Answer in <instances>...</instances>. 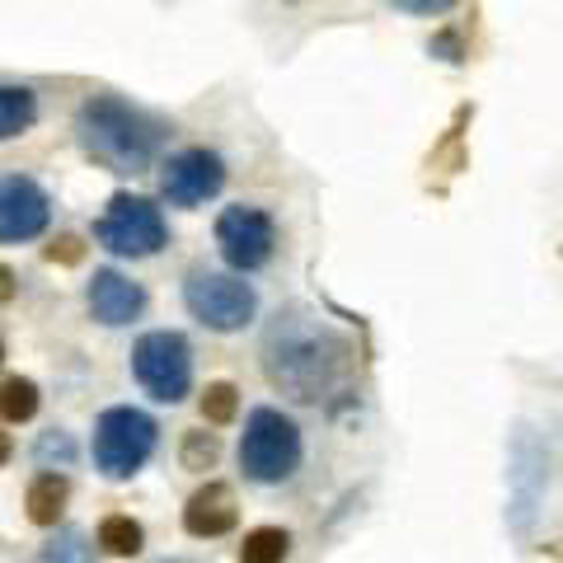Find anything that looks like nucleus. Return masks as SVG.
Instances as JSON below:
<instances>
[{"mask_svg": "<svg viewBox=\"0 0 563 563\" xmlns=\"http://www.w3.org/2000/svg\"><path fill=\"white\" fill-rule=\"evenodd\" d=\"M221 188H225V161L207 146L179 151L161 165V192L174 207H198L207 198H217Z\"/></svg>", "mask_w": 563, "mask_h": 563, "instance_id": "1a4fd4ad", "label": "nucleus"}, {"mask_svg": "<svg viewBox=\"0 0 563 563\" xmlns=\"http://www.w3.org/2000/svg\"><path fill=\"white\" fill-rule=\"evenodd\" d=\"M287 554H291V536L282 526H258L240 544V563H287Z\"/></svg>", "mask_w": 563, "mask_h": 563, "instance_id": "dca6fc26", "label": "nucleus"}, {"mask_svg": "<svg viewBox=\"0 0 563 563\" xmlns=\"http://www.w3.org/2000/svg\"><path fill=\"white\" fill-rule=\"evenodd\" d=\"M0 362H5V343H0Z\"/></svg>", "mask_w": 563, "mask_h": 563, "instance_id": "a878e982", "label": "nucleus"}, {"mask_svg": "<svg viewBox=\"0 0 563 563\" xmlns=\"http://www.w3.org/2000/svg\"><path fill=\"white\" fill-rule=\"evenodd\" d=\"M235 521H240V507L231 484H202L184 507V531L198 540H217L225 531H235Z\"/></svg>", "mask_w": 563, "mask_h": 563, "instance_id": "f8f14e48", "label": "nucleus"}, {"mask_svg": "<svg viewBox=\"0 0 563 563\" xmlns=\"http://www.w3.org/2000/svg\"><path fill=\"white\" fill-rule=\"evenodd\" d=\"M155 418L141 409H109L95 422V465L103 479H132L155 451Z\"/></svg>", "mask_w": 563, "mask_h": 563, "instance_id": "39448f33", "label": "nucleus"}, {"mask_svg": "<svg viewBox=\"0 0 563 563\" xmlns=\"http://www.w3.org/2000/svg\"><path fill=\"white\" fill-rule=\"evenodd\" d=\"M76 136H80V151L113 174H146L155 161V146H161L155 122L118 95L85 99L76 113Z\"/></svg>", "mask_w": 563, "mask_h": 563, "instance_id": "f03ea898", "label": "nucleus"}, {"mask_svg": "<svg viewBox=\"0 0 563 563\" xmlns=\"http://www.w3.org/2000/svg\"><path fill=\"white\" fill-rule=\"evenodd\" d=\"M179 461H184V470H192V474H207V470H217V461H221V437H217V432H202V428L184 432Z\"/></svg>", "mask_w": 563, "mask_h": 563, "instance_id": "a211bd4d", "label": "nucleus"}, {"mask_svg": "<svg viewBox=\"0 0 563 563\" xmlns=\"http://www.w3.org/2000/svg\"><path fill=\"white\" fill-rule=\"evenodd\" d=\"M43 563H95V544L85 540L80 531H62L43 550Z\"/></svg>", "mask_w": 563, "mask_h": 563, "instance_id": "aec40b11", "label": "nucleus"}, {"mask_svg": "<svg viewBox=\"0 0 563 563\" xmlns=\"http://www.w3.org/2000/svg\"><path fill=\"white\" fill-rule=\"evenodd\" d=\"M132 376L141 380V390L161 404H179L192 385V347L184 333L155 329L141 333L132 347Z\"/></svg>", "mask_w": 563, "mask_h": 563, "instance_id": "20e7f679", "label": "nucleus"}, {"mask_svg": "<svg viewBox=\"0 0 563 563\" xmlns=\"http://www.w3.org/2000/svg\"><path fill=\"white\" fill-rule=\"evenodd\" d=\"M38 385H33L29 376H5L0 380V418L5 422H29L33 413H38Z\"/></svg>", "mask_w": 563, "mask_h": 563, "instance_id": "f3484780", "label": "nucleus"}, {"mask_svg": "<svg viewBox=\"0 0 563 563\" xmlns=\"http://www.w3.org/2000/svg\"><path fill=\"white\" fill-rule=\"evenodd\" d=\"M33 122H38V99H33V90H0V141L10 136H24Z\"/></svg>", "mask_w": 563, "mask_h": 563, "instance_id": "4468645a", "label": "nucleus"}, {"mask_svg": "<svg viewBox=\"0 0 563 563\" xmlns=\"http://www.w3.org/2000/svg\"><path fill=\"white\" fill-rule=\"evenodd\" d=\"M66 503H70L66 474H38L24 493V512H29L33 526H57L66 517Z\"/></svg>", "mask_w": 563, "mask_h": 563, "instance_id": "ddd939ff", "label": "nucleus"}, {"mask_svg": "<svg viewBox=\"0 0 563 563\" xmlns=\"http://www.w3.org/2000/svg\"><path fill=\"white\" fill-rule=\"evenodd\" d=\"M399 10H409V14H446L455 0H395Z\"/></svg>", "mask_w": 563, "mask_h": 563, "instance_id": "5701e85b", "label": "nucleus"}, {"mask_svg": "<svg viewBox=\"0 0 563 563\" xmlns=\"http://www.w3.org/2000/svg\"><path fill=\"white\" fill-rule=\"evenodd\" d=\"M10 296H14V273L0 268V301H10Z\"/></svg>", "mask_w": 563, "mask_h": 563, "instance_id": "b1692460", "label": "nucleus"}, {"mask_svg": "<svg viewBox=\"0 0 563 563\" xmlns=\"http://www.w3.org/2000/svg\"><path fill=\"white\" fill-rule=\"evenodd\" d=\"M141 544H146V531H141V521L122 517V512L99 521V550H103V554L132 559V554H141Z\"/></svg>", "mask_w": 563, "mask_h": 563, "instance_id": "2eb2a0df", "label": "nucleus"}, {"mask_svg": "<svg viewBox=\"0 0 563 563\" xmlns=\"http://www.w3.org/2000/svg\"><path fill=\"white\" fill-rule=\"evenodd\" d=\"M217 250L235 273H254L277 250V225L258 207H225L217 221Z\"/></svg>", "mask_w": 563, "mask_h": 563, "instance_id": "6e6552de", "label": "nucleus"}, {"mask_svg": "<svg viewBox=\"0 0 563 563\" xmlns=\"http://www.w3.org/2000/svg\"><path fill=\"white\" fill-rule=\"evenodd\" d=\"M52 221V202L47 192L24 179V174H10L0 179V244H24L38 240Z\"/></svg>", "mask_w": 563, "mask_h": 563, "instance_id": "9d476101", "label": "nucleus"}, {"mask_svg": "<svg viewBox=\"0 0 563 563\" xmlns=\"http://www.w3.org/2000/svg\"><path fill=\"white\" fill-rule=\"evenodd\" d=\"M301 428L282 409H254L240 437V470L254 484H282L301 465Z\"/></svg>", "mask_w": 563, "mask_h": 563, "instance_id": "7ed1b4c3", "label": "nucleus"}, {"mask_svg": "<svg viewBox=\"0 0 563 563\" xmlns=\"http://www.w3.org/2000/svg\"><path fill=\"white\" fill-rule=\"evenodd\" d=\"M95 240L103 250H113L122 258H151L165 250V217L151 198H132V192H118V198L103 207V217L95 221Z\"/></svg>", "mask_w": 563, "mask_h": 563, "instance_id": "0eeeda50", "label": "nucleus"}, {"mask_svg": "<svg viewBox=\"0 0 563 563\" xmlns=\"http://www.w3.org/2000/svg\"><path fill=\"white\" fill-rule=\"evenodd\" d=\"M47 263H62V268H76V263H85V240L80 235H57L43 250Z\"/></svg>", "mask_w": 563, "mask_h": 563, "instance_id": "4be33fe9", "label": "nucleus"}, {"mask_svg": "<svg viewBox=\"0 0 563 563\" xmlns=\"http://www.w3.org/2000/svg\"><path fill=\"white\" fill-rule=\"evenodd\" d=\"M38 461H43V465H52V461H57V465L66 470L70 461H76V442H70L66 432H57V428H52V432H43V437H38Z\"/></svg>", "mask_w": 563, "mask_h": 563, "instance_id": "412c9836", "label": "nucleus"}, {"mask_svg": "<svg viewBox=\"0 0 563 563\" xmlns=\"http://www.w3.org/2000/svg\"><path fill=\"white\" fill-rule=\"evenodd\" d=\"M141 310H146V287H141V282L122 277L118 268H99L95 273V282H90V314L99 324H109V329L132 324Z\"/></svg>", "mask_w": 563, "mask_h": 563, "instance_id": "9b49d317", "label": "nucleus"}, {"mask_svg": "<svg viewBox=\"0 0 563 563\" xmlns=\"http://www.w3.org/2000/svg\"><path fill=\"white\" fill-rule=\"evenodd\" d=\"M235 413H240V390L231 380H211L202 390V418L211 428H225V422H235Z\"/></svg>", "mask_w": 563, "mask_h": 563, "instance_id": "6ab92c4d", "label": "nucleus"}, {"mask_svg": "<svg viewBox=\"0 0 563 563\" xmlns=\"http://www.w3.org/2000/svg\"><path fill=\"white\" fill-rule=\"evenodd\" d=\"M184 306L192 320H202L217 333H235L258 314V296L250 282H240L231 273H211V268H192L184 282Z\"/></svg>", "mask_w": 563, "mask_h": 563, "instance_id": "423d86ee", "label": "nucleus"}, {"mask_svg": "<svg viewBox=\"0 0 563 563\" xmlns=\"http://www.w3.org/2000/svg\"><path fill=\"white\" fill-rule=\"evenodd\" d=\"M10 455H14V442H10V432H0V465H5Z\"/></svg>", "mask_w": 563, "mask_h": 563, "instance_id": "393cba45", "label": "nucleus"}, {"mask_svg": "<svg viewBox=\"0 0 563 563\" xmlns=\"http://www.w3.org/2000/svg\"><path fill=\"white\" fill-rule=\"evenodd\" d=\"M263 372H268L273 390L320 409V404L352 395L357 347L333 324H324L320 314L287 306L273 314L268 333H263Z\"/></svg>", "mask_w": 563, "mask_h": 563, "instance_id": "f257e3e1", "label": "nucleus"}]
</instances>
